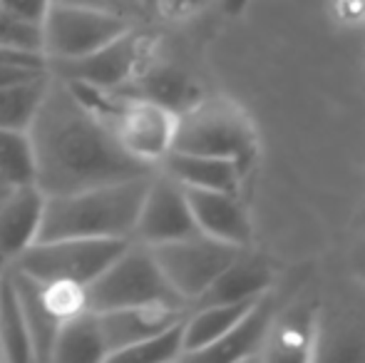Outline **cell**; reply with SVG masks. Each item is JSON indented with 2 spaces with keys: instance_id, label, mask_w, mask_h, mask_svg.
<instances>
[{
  "instance_id": "6da1fadb",
  "label": "cell",
  "mask_w": 365,
  "mask_h": 363,
  "mask_svg": "<svg viewBox=\"0 0 365 363\" xmlns=\"http://www.w3.org/2000/svg\"><path fill=\"white\" fill-rule=\"evenodd\" d=\"M25 132L33 152V182L45 197L154 172L127 155L95 105L55 73Z\"/></svg>"
},
{
  "instance_id": "7a4b0ae2",
  "label": "cell",
  "mask_w": 365,
  "mask_h": 363,
  "mask_svg": "<svg viewBox=\"0 0 365 363\" xmlns=\"http://www.w3.org/2000/svg\"><path fill=\"white\" fill-rule=\"evenodd\" d=\"M149 177L152 172L45 197L40 239H132Z\"/></svg>"
},
{
  "instance_id": "3957f363",
  "label": "cell",
  "mask_w": 365,
  "mask_h": 363,
  "mask_svg": "<svg viewBox=\"0 0 365 363\" xmlns=\"http://www.w3.org/2000/svg\"><path fill=\"white\" fill-rule=\"evenodd\" d=\"M172 150L231 160L249 175L259 155V132L251 115L226 97H199L177 115Z\"/></svg>"
},
{
  "instance_id": "277c9868",
  "label": "cell",
  "mask_w": 365,
  "mask_h": 363,
  "mask_svg": "<svg viewBox=\"0 0 365 363\" xmlns=\"http://www.w3.org/2000/svg\"><path fill=\"white\" fill-rule=\"evenodd\" d=\"M75 88L95 105L120 147L137 162L157 170L159 162L172 152L177 112L169 110L167 105L132 92H105L85 85Z\"/></svg>"
},
{
  "instance_id": "5b68a950",
  "label": "cell",
  "mask_w": 365,
  "mask_h": 363,
  "mask_svg": "<svg viewBox=\"0 0 365 363\" xmlns=\"http://www.w3.org/2000/svg\"><path fill=\"white\" fill-rule=\"evenodd\" d=\"M87 306L90 311H110L125 306L187 309L189 304L169 286L149 247L130 242L87 284Z\"/></svg>"
},
{
  "instance_id": "8992f818",
  "label": "cell",
  "mask_w": 365,
  "mask_h": 363,
  "mask_svg": "<svg viewBox=\"0 0 365 363\" xmlns=\"http://www.w3.org/2000/svg\"><path fill=\"white\" fill-rule=\"evenodd\" d=\"M132 239H38L8 267L38 281H73L87 286Z\"/></svg>"
},
{
  "instance_id": "52a82bcc",
  "label": "cell",
  "mask_w": 365,
  "mask_h": 363,
  "mask_svg": "<svg viewBox=\"0 0 365 363\" xmlns=\"http://www.w3.org/2000/svg\"><path fill=\"white\" fill-rule=\"evenodd\" d=\"M154 43L157 40L149 33V28H130L95 53L75 60H63V63H48V68L50 73L60 75L75 85L120 92L130 88L137 80V75L147 68V63L154 55Z\"/></svg>"
},
{
  "instance_id": "ba28073f",
  "label": "cell",
  "mask_w": 365,
  "mask_h": 363,
  "mask_svg": "<svg viewBox=\"0 0 365 363\" xmlns=\"http://www.w3.org/2000/svg\"><path fill=\"white\" fill-rule=\"evenodd\" d=\"M164 279L189 306L214 284V279L244 252V247L219 242L202 232L149 247Z\"/></svg>"
},
{
  "instance_id": "9c48e42d",
  "label": "cell",
  "mask_w": 365,
  "mask_h": 363,
  "mask_svg": "<svg viewBox=\"0 0 365 363\" xmlns=\"http://www.w3.org/2000/svg\"><path fill=\"white\" fill-rule=\"evenodd\" d=\"M130 28L137 25H130L117 15L53 0L40 23V50L48 63L75 60L105 48Z\"/></svg>"
},
{
  "instance_id": "30bf717a",
  "label": "cell",
  "mask_w": 365,
  "mask_h": 363,
  "mask_svg": "<svg viewBox=\"0 0 365 363\" xmlns=\"http://www.w3.org/2000/svg\"><path fill=\"white\" fill-rule=\"evenodd\" d=\"M50 80L43 53L0 45V127L25 130Z\"/></svg>"
},
{
  "instance_id": "8fae6325",
  "label": "cell",
  "mask_w": 365,
  "mask_h": 363,
  "mask_svg": "<svg viewBox=\"0 0 365 363\" xmlns=\"http://www.w3.org/2000/svg\"><path fill=\"white\" fill-rule=\"evenodd\" d=\"M194 232L199 229L194 224L184 187L162 170H154L132 229V242L157 247V244L189 237Z\"/></svg>"
},
{
  "instance_id": "7c38bea8",
  "label": "cell",
  "mask_w": 365,
  "mask_h": 363,
  "mask_svg": "<svg viewBox=\"0 0 365 363\" xmlns=\"http://www.w3.org/2000/svg\"><path fill=\"white\" fill-rule=\"evenodd\" d=\"M184 192L199 232L234 247H251L254 222H251L249 207L241 199V192L194 187H184Z\"/></svg>"
},
{
  "instance_id": "4fadbf2b",
  "label": "cell",
  "mask_w": 365,
  "mask_h": 363,
  "mask_svg": "<svg viewBox=\"0 0 365 363\" xmlns=\"http://www.w3.org/2000/svg\"><path fill=\"white\" fill-rule=\"evenodd\" d=\"M45 194L35 182L20 184L0 199V264H13L40 239Z\"/></svg>"
},
{
  "instance_id": "5bb4252c",
  "label": "cell",
  "mask_w": 365,
  "mask_h": 363,
  "mask_svg": "<svg viewBox=\"0 0 365 363\" xmlns=\"http://www.w3.org/2000/svg\"><path fill=\"white\" fill-rule=\"evenodd\" d=\"M189 309V306H187ZM187 309L172 306H125V309L95 311L100 324L102 344H105V361H115L130 346L149 339L157 331L179 321Z\"/></svg>"
},
{
  "instance_id": "9a60e30c",
  "label": "cell",
  "mask_w": 365,
  "mask_h": 363,
  "mask_svg": "<svg viewBox=\"0 0 365 363\" xmlns=\"http://www.w3.org/2000/svg\"><path fill=\"white\" fill-rule=\"evenodd\" d=\"M274 314H276V301H274V296L266 291V294L261 296V299H256V304L221 336L217 344L207 346V349L199 351V354L192 356L189 361H219V363L259 361Z\"/></svg>"
},
{
  "instance_id": "2e32d148",
  "label": "cell",
  "mask_w": 365,
  "mask_h": 363,
  "mask_svg": "<svg viewBox=\"0 0 365 363\" xmlns=\"http://www.w3.org/2000/svg\"><path fill=\"white\" fill-rule=\"evenodd\" d=\"M318 344V321L308 306L276 309L259 361H308Z\"/></svg>"
},
{
  "instance_id": "e0dca14e",
  "label": "cell",
  "mask_w": 365,
  "mask_h": 363,
  "mask_svg": "<svg viewBox=\"0 0 365 363\" xmlns=\"http://www.w3.org/2000/svg\"><path fill=\"white\" fill-rule=\"evenodd\" d=\"M157 170L177 180L182 187L194 189H226V192H241L246 172L236 162L221 160V157L192 155V152L172 150Z\"/></svg>"
},
{
  "instance_id": "ac0fdd59",
  "label": "cell",
  "mask_w": 365,
  "mask_h": 363,
  "mask_svg": "<svg viewBox=\"0 0 365 363\" xmlns=\"http://www.w3.org/2000/svg\"><path fill=\"white\" fill-rule=\"evenodd\" d=\"M274 272L261 257L249 254V247L221 272L214 284L194 304H234L259 299L271 289Z\"/></svg>"
},
{
  "instance_id": "d6986e66",
  "label": "cell",
  "mask_w": 365,
  "mask_h": 363,
  "mask_svg": "<svg viewBox=\"0 0 365 363\" xmlns=\"http://www.w3.org/2000/svg\"><path fill=\"white\" fill-rule=\"evenodd\" d=\"M261 299V296H259ZM256 304V299L234 301V304H192L184 314V354L182 361H189L217 344L221 336Z\"/></svg>"
},
{
  "instance_id": "ffe728a7",
  "label": "cell",
  "mask_w": 365,
  "mask_h": 363,
  "mask_svg": "<svg viewBox=\"0 0 365 363\" xmlns=\"http://www.w3.org/2000/svg\"><path fill=\"white\" fill-rule=\"evenodd\" d=\"M8 274L15 286V294L20 299V306H23V316H25V324H28L35 363H50V354H53L55 339H58V331L63 324L48 311L43 296H40V286L33 276L18 272L13 267H8Z\"/></svg>"
},
{
  "instance_id": "44dd1931",
  "label": "cell",
  "mask_w": 365,
  "mask_h": 363,
  "mask_svg": "<svg viewBox=\"0 0 365 363\" xmlns=\"http://www.w3.org/2000/svg\"><path fill=\"white\" fill-rule=\"evenodd\" d=\"M105 361V344H102L100 324L95 311L68 319L58 331L50 363H97Z\"/></svg>"
},
{
  "instance_id": "7402d4cb",
  "label": "cell",
  "mask_w": 365,
  "mask_h": 363,
  "mask_svg": "<svg viewBox=\"0 0 365 363\" xmlns=\"http://www.w3.org/2000/svg\"><path fill=\"white\" fill-rule=\"evenodd\" d=\"M0 361L35 363L23 306L15 294L13 281H10L8 267L3 274V284H0Z\"/></svg>"
},
{
  "instance_id": "603a6c76",
  "label": "cell",
  "mask_w": 365,
  "mask_h": 363,
  "mask_svg": "<svg viewBox=\"0 0 365 363\" xmlns=\"http://www.w3.org/2000/svg\"><path fill=\"white\" fill-rule=\"evenodd\" d=\"M33 182V152L25 130L0 127V199L10 189Z\"/></svg>"
},
{
  "instance_id": "cb8c5ba5",
  "label": "cell",
  "mask_w": 365,
  "mask_h": 363,
  "mask_svg": "<svg viewBox=\"0 0 365 363\" xmlns=\"http://www.w3.org/2000/svg\"><path fill=\"white\" fill-rule=\"evenodd\" d=\"M184 354V316L172 326L157 331L149 339L125 349L115 361H137V363H167L182 361Z\"/></svg>"
},
{
  "instance_id": "d4e9b609",
  "label": "cell",
  "mask_w": 365,
  "mask_h": 363,
  "mask_svg": "<svg viewBox=\"0 0 365 363\" xmlns=\"http://www.w3.org/2000/svg\"><path fill=\"white\" fill-rule=\"evenodd\" d=\"M38 286L48 311L60 324H65V321L82 314V311H90V306H87V286L73 284V281H38Z\"/></svg>"
},
{
  "instance_id": "484cf974",
  "label": "cell",
  "mask_w": 365,
  "mask_h": 363,
  "mask_svg": "<svg viewBox=\"0 0 365 363\" xmlns=\"http://www.w3.org/2000/svg\"><path fill=\"white\" fill-rule=\"evenodd\" d=\"M55 3L82 5V8L117 15V18L127 20L130 25H137V28H149V25L157 23V15L149 8L147 0H55Z\"/></svg>"
},
{
  "instance_id": "4316f807",
  "label": "cell",
  "mask_w": 365,
  "mask_h": 363,
  "mask_svg": "<svg viewBox=\"0 0 365 363\" xmlns=\"http://www.w3.org/2000/svg\"><path fill=\"white\" fill-rule=\"evenodd\" d=\"M0 45L43 53L40 50V25H30L25 20H18L15 15L5 13L0 8Z\"/></svg>"
},
{
  "instance_id": "83f0119b",
  "label": "cell",
  "mask_w": 365,
  "mask_h": 363,
  "mask_svg": "<svg viewBox=\"0 0 365 363\" xmlns=\"http://www.w3.org/2000/svg\"><path fill=\"white\" fill-rule=\"evenodd\" d=\"M212 3H219V0H154V13H157V20L182 23L207 10Z\"/></svg>"
},
{
  "instance_id": "f1b7e54d",
  "label": "cell",
  "mask_w": 365,
  "mask_h": 363,
  "mask_svg": "<svg viewBox=\"0 0 365 363\" xmlns=\"http://www.w3.org/2000/svg\"><path fill=\"white\" fill-rule=\"evenodd\" d=\"M53 0H0V8L5 13L15 15L18 20H25L30 25H40L48 13Z\"/></svg>"
},
{
  "instance_id": "f546056e",
  "label": "cell",
  "mask_w": 365,
  "mask_h": 363,
  "mask_svg": "<svg viewBox=\"0 0 365 363\" xmlns=\"http://www.w3.org/2000/svg\"><path fill=\"white\" fill-rule=\"evenodd\" d=\"M348 264H351V274L356 276L358 281H363V284H365V237H361L351 247Z\"/></svg>"
},
{
  "instance_id": "4dcf8cb0",
  "label": "cell",
  "mask_w": 365,
  "mask_h": 363,
  "mask_svg": "<svg viewBox=\"0 0 365 363\" xmlns=\"http://www.w3.org/2000/svg\"><path fill=\"white\" fill-rule=\"evenodd\" d=\"M219 3L226 15H241L246 8H249L251 0H219Z\"/></svg>"
},
{
  "instance_id": "1f68e13d",
  "label": "cell",
  "mask_w": 365,
  "mask_h": 363,
  "mask_svg": "<svg viewBox=\"0 0 365 363\" xmlns=\"http://www.w3.org/2000/svg\"><path fill=\"white\" fill-rule=\"evenodd\" d=\"M3 274H5V267L0 264V284H3Z\"/></svg>"
},
{
  "instance_id": "d6a6232c",
  "label": "cell",
  "mask_w": 365,
  "mask_h": 363,
  "mask_svg": "<svg viewBox=\"0 0 365 363\" xmlns=\"http://www.w3.org/2000/svg\"><path fill=\"white\" fill-rule=\"evenodd\" d=\"M147 3H149V8H152V10H154V0H147ZM154 15H157V13H154Z\"/></svg>"
}]
</instances>
